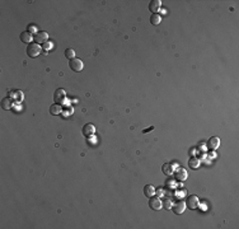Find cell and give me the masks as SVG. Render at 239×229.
<instances>
[{
	"mask_svg": "<svg viewBox=\"0 0 239 229\" xmlns=\"http://www.w3.org/2000/svg\"><path fill=\"white\" fill-rule=\"evenodd\" d=\"M172 209H173V211L175 213V214H182L183 211H185V209H186V202L185 201H182V200H178V201H175L173 205H172Z\"/></svg>",
	"mask_w": 239,
	"mask_h": 229,
	"instance_id": "6",
	"label": "cell"
},
{
	"mask_svg": "<svg viewBox=\"0 0 239 229\" xmlns=\"http://www.w3.org/2000/svg\"><path fill=\"white\" fill-rule=\"evenodd\" d=\"M160 8H162V2H160V0H151L150 4H149L150 12L154 13V14H158V12L160 10Z\"/></svg>",
	"mask_w": 239,
	"mask_h": 229,
	"instance_id": "9",
	"label": "cell"
},
{
	"mask_svg": "<svg viewBox=\"0 0 239 229\" xmlns=\"http://www.w3.org/2000/svg\"><path fill=\"white\" fill-rule=\"evenodd\" d=\"M33 40H34V42L38 43V45L45 43V42H47V40H48V34H47L46 32H43V31H39V32H37V33L33 36Z\"/></svg>",
	"mask_w": 239,
	"mask_h": 229,
	"instance_id": "3",
	"label": "cell"
},
{
	"mask_svg": "<svg viewBox=\"0 0 239 229\" xmlns=\"http://www.w3.org/2000/svg\"><path fill=\"white\" fill-rule=\"evenodd\" d=\"M50 47H51V45H50L48 42H45V43H43V50H45V51H47Z\"/></svg>",
	"mask_w": 239,
	"mask_h": 229,
	"instance_id": "22",
	"label": "cell"
},
{
	"mask_svg": "<svg viewBox=\"0 0 239 229\" xmlns=\"http://www.w3.org/2000/svg\"><path fill=\"white\" fill-rule=\"evenodd\" d=\"M154 194H155V188L151 186V185H146L145 187H144V195L146 196V197H151V196H154Z\"/></svg>",
	"mask_w": 239,
	"mask_h": 229,
	"instance_id": "14",
	"label": "cell"
},
{
	"mask_svg": "<svg viewBox=\"0 0 239 229\" xmlns=\"http://www.w3.org/2000/svg\"><path fill=\"white\" fill-rule=\"evenodd\" d=\"M198 204H200V200L196 195H191L187 197V201H186V206H188L190 209H197L198 207Z\"/></svg>",
	"mask_w": 239,
	"mask_h": 229,
	"instance_id": "8",
	"label": "cell"
},
{
	"mask_svg": "<svg viewBox=\"0 0 239 229\" xmlns=\"http://www.w3.org/2000/svg\"><path fill=\"white\" fill-rule=\"evenodd\" d=\"M82 132H83V135L85 138H90L94 135V132H95V127L93 124H85L82 129Z\"/></svg>",
	"mask_w": 239,
	"mask_h": 229,
	"instance_id": "7",
	"label": "cell"
},
{
	"mask_svg": "<svg viewBox=\"0 0 239 229\" xmlns=\"http://www.w3.org/2000/svg\"><path fill=\"white\" fill-rule=\"evenodd\" d=\"M69 65H70V69L73 70V71H75V73H79V71H82L83 70V61L80 60V59H73V60H70V63H69Z\"/></svg>",
	"mask_w": 239,
	"mask_h": 229,
	"instance_id": "4",
	"label": "cell"
},
{
	"mask_svg": "<svg viewBox=\"0 0 239 229\" xmlns=\"http://www.w3.org/2000/svg\"><path fill=\"white\" fill-rule=\"evenodd\" d=\"M73 111H74V109H73V107H69V108H66V109L64 111V113L68 116V114H71V113H73Z\"/></svg>",
	"mask_w": 239,
	"mask_h": 229,
	"instance_id": "21",
	"label": "cell"
},
{
	"mask_svg": "<svg viewBox=\"0 0 239 229\" xmlns=\"http://www.w3.org/2000/svg\"><path fill=\"white\" fill-rule=\"evenodd\" d=\"M162 172L165 175V176H172L173 175V165L170 164V163H165V164H163V167H162Z\"/></svg>",
	"mask_w": 239,
	"mask_h": 229,
	"instance_id": "13",
	"label": "cell"
},
{
	"mask_svg": "<svg viewBox=\"0 0 239 229\" xmlns=\"http://www.w3.org/2000/svg\"><path fill=\"white\" fill-rule=\"evenodd\" d=\"M188 165H190L192 169H196V168H198V165H200V159H198V158H196V157L191 158V159L188 160Z\"/></svg>",
	"mask_w": 239,
	"mask_h": 229,
	"instance_id": "17",
	"label": "cell"
},
{
	"mask_svg": "<svg viewBox=\"0 0 239 229\" xmlns=\"http://www.w3.org/2000/svg\"><path fill=\"white\" fill-rule=\"evenodd\" d=\"M160 22H162V17L159 15V14H153V15L150 17V23H151V24L158 26Z\"/></svg>",
	"mask_w": 239,
	"mask_h": 229,
	"instance_id": "18",
	"label": "cell"
},
{
	"mask_svg": "<svg viewBox=\"0 0 239 229\" xmlns=\"http://www.w3.org/2000/svg\"><path fill=\"white\" fill-rule=\"evenodd\" d=\"M164 205H165V209H170L172 207V202H169V200H167Z\"/></svg>",
	"mask_w": 239,
	"mask_h": 229,
	"instance_id": "23",
	"label": "cell"
},
{
	"mask_svg": "<svg viewBox=\"0 0 239 229\" xmlns=\"http://www.w3.org/2000/svg\"><path fill=\"white\" fill-rule=\"evenodd\" d=\"M13 106V99L10 97H5L3 101H2V108L3 109H10Z\"/></svg>",
	"mask_w": 239,
	"mask_h": 229,
	"instance_id": "15",
	"label": "cell"
},
{
	"mask_svg": "<svg viewBox=\"0 0 239 229\" xmlns=\"http://www.w3.org/2000/svg\"><path fill=\"white\" fill-rule=\"evenodd\" d=\"M175 178L179 180V181H185L187 178V172L185 169H178L175 172Z\"/></svg>",
	"mask_w": 239,
	"mask_h": 229,
	"instance_id": "16",
	"label": "cell"
},
{
	"mask_svg": "<svg viewBox=\"0 0 239 229\" xmlns=\"http://www.w3.org/2000/svg\"><path fill=\"white\" fill-rule=\"evenodd\" d=\"M27 53L29 57H37L41 53V46L38 43H29L27 46Z\"/></svg>",
	"mask_w": 239,
	"mask_h": 229,
	"instance_id": "1",
	"label": "cell"
},
{
	"mask_svg": "<svg viewBox=\"0 0 239 229\" xmlns=\"http://www.w3.org/2000/svg\"><path fill=\"white\" fill-rule=\"evenodd\" d=\"M28 32H29V33H37V28H36V26H34V24L28 26Z\"/></svg>",
	"mask_w": 239,
	"mask_h": 229,
	"instance_id": "20",
	"label": "cell"
},
{
	"mask_svg": "<svg viewBox=\"0 0 239 229\" xmlns=\"http://www.w3.org/2000/svg\"><path fill=\"white\" fill-rule=\"evenodd\" d=\"M149 206H150V209H153V210H160V207L163 206V202H162V200L159 199V197L151 196V197L149 199Z\"/></svg>",
	"mask_w": 239,
	"mask_h": 229,
	"instance_id": "5",
	"label": "cell"
},
{
	"mask_svg": "<svg viewBox=\"0 0 239 229\" xmlns=\"http://www.w3.org/2000/svg\"><path fill=\"white\" fill-rule=\"evenodd\" d=\"M65 57H66V59H69V60L75 59V51L73 48H66L65 50Z\"/></svg>",
	"mask_w": 239,
	"mask_h": 229,
	"instance_id": "19",
	"label": "cell"
},
{
	"mask_svg": "<svg viewBox=\"0 0 239 229\" xmlns=\"http://www.w3.org/2000/svg\"><path fill=\"white\" fill-rule=\"evenodd\" d=\"M19 38H21V41H22L23 43L29 45V43L32 42V40H33V36H32V33H29L28 31H26V32H22V33H21Z\"/></svg>",
	"mask_w": 239,
	"mask_h": 229,
	"instance_id": "11",
	"label": "cell"
},
{
	"mask_svg": "<svg viewBox=\"0 0 239 229\" xmlns=\"http://www.w3.org/2000/svg\"><path fill=\"white\" fill-rule=\"evenodd\" d=\"M219 145H220V139L216 138V136L210 138L209 141H207V148H209L210 150H216V149L219 148Z\"/></svg>",
	"mask_w": 239,
	"mask_h": 229,
	"instance_id": "10",
	"label": "cell"
},
{
	"mask_svg": "<svg viewBox=\"0 0 239 229\" xmlns=\"http://www.w3.org/2000/svg\"><path fill=\"white\" fill-rule=\"evenodd\" d=\"M61 111H63L61 104L55 103V104H51V106H50V113L53 114V116H57V114H60V113H61Z\"/></svg>",
	"mask_w": 239,
	"mask_h": 229,
	"instance_id": "12",
	"label": "cell"
},
{
	"mask_svg": "<svg viewBox=\"0 0 239 229\" xmlns=\"http://www.w3.org/2000/svg\"><path fill=\"white\" fill-rule=\"evenodd\" d=\"M65 99H66V93H65V90L61 89V88L56 89V90H55V94H53V101H55V103L63 104Z\"/></svg>",
	"mask_w": 239,
	"mask_h": 229,
	"instance_id": "2",
	"label": "cell"
}]
</instances>
